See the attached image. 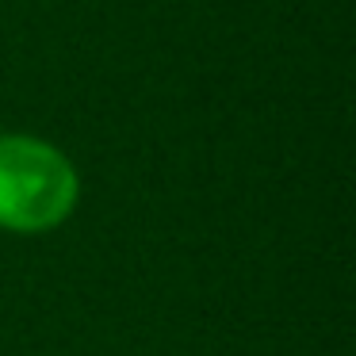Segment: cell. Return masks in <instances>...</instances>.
Listing matches in <instances>:
<instances>
[{
    "label": "cell",
    "instance_id": "obj_1",
    "mask_svg": "<svg viewBox=\"0 0 356 356\" xmlns=\"http://www.w3.org/2000/svg\"><path fill=\"white\" fill-rule=\"evenodd\" d=\"M77 192V169L58 146L31 134H0V230H54L73 215Z\"/></svg>",
    "mask_w": 356,
    "mask_h": 356
}]
</instances>
